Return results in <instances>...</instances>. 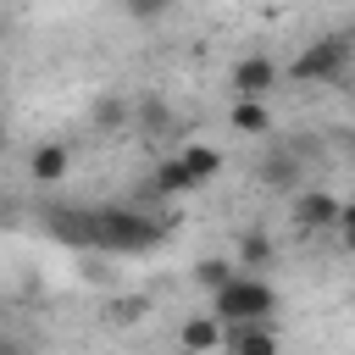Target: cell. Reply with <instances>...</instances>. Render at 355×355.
Instances as JSON below:
<instances>
[{
  "mask_svg": "<svg viewBox=\"0 0 355 355\" xmlns=\"http://www.w3.org/2000/svg\"><path fill=\"white\" fill-rule=\"evenodd\" d=\"M211 300H216V322L222 327H239V322H266L272 311H277V288L266 283V277H227L222 288H211Z\"/></svg>",
  "mask_w": 355,
  "mask_h": 355,
  "instance_id": "1",
  "label": "cell"
},
{
  "mask_svg": "<svg viewBox=\"0 0 355 355\" xmlns=\"http://www.w3.org/2000/svg\"><path fill=\"white\" fill-rule=\"evenodd\" d=\"M166 239V222L161 216H139V211H94V250H116V255H139V250H155Z\"/></svg>",
  "mask_w": 355,
  "mask_h": 355,
  "instance_id": "2",
  "label": "cell"
},
{
  "mask_svg": "<svg viewBox=\"0 0 355 355\" xmlns=\"http://www.w3.org/2000/svg\"><path fill=\"white\" fill-rule=\"evenodd\" d=\"M344 61H349V39H344V33H327V39H316L288 72H294L300 83H316V78H338Z\"/></svg>",
  "mask_w": 355,
  "mask_h": 355,
  "instance_id": "3",
  "label": "cell"
},
{
  "mask_svg": "<svg viewBox=\"0 0 355 355\" xmlns=\"http://www.w3.org/2000/svg\"><path fill=\"white\" fill-rule=\"evenodd\" d=\"M233 89H239V100H266V89H277V67L266 55H250L233 67Z\"/></svg>",
  "mask_w": 355,
  "mask_h": 355,
  "instance_id": "4",
  "label": "cell"
},
{
  "mask_svg": "<svg viewBox=\"0 0 355 355\" xmlns=\"http://www.w3.org/2000/svg\"><path fill=\"white\" fill-rule=\"evenodd\" d=\"M338 211H344V205H338L333 194H322V189H311V194H300V200H294V227H300V233H316V227H333V222H338Z\"/></svg>",
  "mask_w": 355,
  "mask_h": 355,
  "instance_id": "5",
  "label": "cell"
},
{
  "mask_svg": "<svg viewBox=\"0 0 355 355\" xmlns=\"http://www.w3.org/2000/svg\"><path fill=\"white\" fill-rule=\"evenodd\" d=\"M227 349L233 355H277V338L266 333V322H239V327H227Z\"/></svg>",
  "mask_w": 355,
  "mask_h": 355,
  "instance_id": "6",
  "label": "cell"
},
{
  "mask_svg": "<svg viewBox=\"0 0 355 355\" xmlns=\"http://www.w3.org/2000/svg\"><path fill=\"white\" fill-rule=\"evenodd\" d=\"M50 227H55V239H67V244H94V211H55Z\"/></svg>",
  "mask_w": 355,
  "mask_h": 355,
  "instance_id": "7",
  "label": "cell"
},
{
  "mask_svg": "<svg viewBox=\"0 0 355 355\" xmlns=\"http://www.w3.org/2000/svg\"><path fill=\"white\" fill-rule=\"evenodd\" d=\"M178 161H183V172H189L194 183H205V178H216V172H222V155H216V150H205V144H183V150H178Z\"/></svg>",
  "mask_w": 355,
  "mask_h": 355,
  "instance_id": "8",
  "label": "cell"
},
{
  "mask_svg": "<svg viewBox=\"0 0 355 355\" xmlns=\"http://www.w3.org/2000/svg\"><path fill=\"white\" fill-rule=\"evenodd\" d=\"M233 128H239V133H272V116H266L261 100H239V105H233Z\"/></svg>",
  "mask_w": 355,
  "mask_h": 355,
  "instance_id": "9",
  "label": "cell"
},
{
  "mask_svg": "<svg viewBox=\"0 0 355 355\" xmlns=\"http://www.w3.org/2000/svg\"><path fill=\"white\" fill-rule=\"evenodd\" d=\"M61 172H67V150H61V144H39V150H33V178H39V183H55Z\"/></svg>",
  "mask_w": 355,
  "mask_h": 355,
  "instance_id": "10",
  "label": "cell"
},
{
  "mask_svg": "<svg viewBox=\"0 0 355 355\" xmlns=\"http://www.w3.org/2000/svg\"><path fill=\"white\" fill-rule=\"evenodd\" d=\"M211 344H222V322L216 316H200V322L183 327V349H211Z\"/></svg>",
  "mask_w": 355,
  "mask_h": 355,
  "instance_id": "11",
  "label": "cell"
},
{
  "mask_svg": "<svg viewBox=\"0 0 355 355\" xmlns=\"http://www.w3.org/2000/svg\"><path fill=\"white\" fill-rule=\"evenodd\" d=\"M178 189H194V178H189V172H183V161L172 155V161L155 172V194H178Z\"/></svg>",
  "mask_w": 355,
  "mask_h": 355,
  "instance_id": "12",
  "label": "cell"
},
{
  "mask_svg": "<svg viewBox=\"0 0 355 355\" xmlns=\"http://www.w3.org/2000/svg\"><path fill=\"white\" fill-rule=\"evenodd\" d=\"M194 277H200V283H205V288H222V283H227V277H233V266H227V261H216V255H211V261H200V266H194Z\"/></svg>",
  "mask_w": 355,
  "mask_h": 355,
  "instance_id": "13",
  "label": "cell"
},
{
  "mask_svg": "<svg viewBox=\"0 0 355 355\" xmlns=\"http://www.w3.org/2000/svg\"><path fill=\"white\" fill-rule=\"evenodd\" d=\"M261 178H266V183H294V161H288V155H277V161H266V166H261Z\"/></svg>",
  "mask_w": 355,
  "mask_h": 355,
  "instance_id": "14",
  "label": "cell"
},
{
  "mask_svg": "<svg viewBox=\"0 0 355 355\" xmlns=\"http://www.w3.org/2000/svg\"><path fill=\"white\" fill-rule=\"evenodd\" d=\"M244 261H250V266H261V261H272V239H261V233H250V239H244Z\"/></svg>",
  "mask_w": 355,
  "mask_h": 355,
  "instance_id": "15",
  "label": "cell"
},
{
  "mask_svg": "<svg viewBox=\"0 0 355 355\" xmlns=\"http://www.w3.org/2000/svg\"><path fill=\"white\" fill-rule=\"evenodd\" d=\"M94 116H100V128H116V122H122V100H100Z\"/></svg>",
  "mask_w": 355,
  "mask_h": 355,
  "instance_id": "16",
  "label": "cell"
},
{
  "mask_svg": "<svg viewBox=\"0 0 355 355\" xmlns=\"http://www.w3.org/2000/svg\"><path fill=\"white\" fill-rule=\"evenodd\" d=\"M128 11H133V17H161L166 0H128Z\"/></svg>",
  "mask_w": 355,
  "mask_h": 355,
  "instance_id": "17",
  "label": "cell"
},
{
  "mask_svg": "<svg viewBox=\"0 0 355 355\" xmlns=\"http://www.w3.org/2000/svg\"><path fill=\"white\" fill-rule=\"evenodd\" d=\"M0 355H22V349H17V344H0Z\"/></svg>",
  "mask_w": 355,
  "mask_h": 355,
  "instance_id": "18",
  "label": "cell"
},
{
  "mask_svg": "<svg viewBox=\"0 0 355 355\" xmlns=\"http://www.w3.org/2000/svg\"><path fill=\"white\" fill-rule=\"evenodd\" d=\"M0 144H6V122H0Z\"/></svg>",
  "mask_w": 355,
  "mask_h": 355,
  "instance_id": "19",
  "label": "cell"
}]
</instances>
